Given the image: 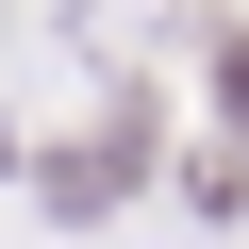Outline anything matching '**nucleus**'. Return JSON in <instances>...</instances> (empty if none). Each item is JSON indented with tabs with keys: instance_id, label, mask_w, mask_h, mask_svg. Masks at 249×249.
Listing matches in <instances>:
<instances>
[{
	"instance_id": "f257e3e1",
	"label": "nucleus",
	"mask_w": 249,
	"mask_h": 249,
	"mask_svg": "<svg viewBox=\"0 0 249 249\" xmlns=\"http://www.w3.org/2000/svg\"><path fill=\"white\" fill-rule=\"evenodd\" d=\"M216 100H232V116H249V34H216Z\"/></svg>"
}]
</instances>
